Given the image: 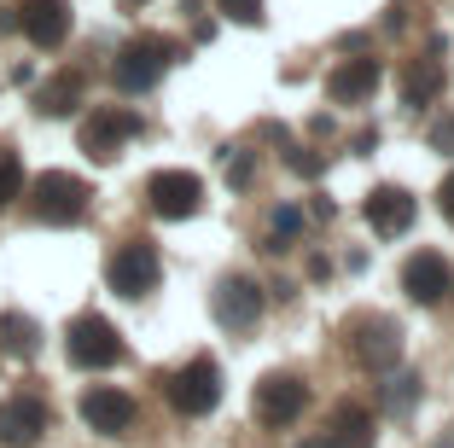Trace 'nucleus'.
Here are the masks:
<instances>
[{
  "label": "nucleus",
  "instance_id": "nucleus-1",
  "mask_svg": "<svg viewBox=\"0 0 454 448\" xmlns=\"http://www.w3.org/2000/svg\"><path fill=\"white\" fill-rule=\"evenodd\" d=\"M29 198H35V216L41 222H53V227H70L88 216V181L82 175H65V169H47L35 175V186H29Z\"/></svg>",
  "mask_w": 454,
  "mask_h": 448
},
{
  "label": "nucleus",
  "instance_id": "nucleus-2",
  "mask_svg": "<svg viewBox=\"0 0 454 448\" xmlns=\"http://www.w3.org/2000/svg\"><path fill=\"white\" fill-rule=\"evenodd\" d=\"M169 59H175V41H163V35H134L129 47L117 53L111 76H117L122 93H146L152 82L163 76V65H169Z\"/></svg>",
  "mask_w": 454,
  "mask_h": 448
},
{
  "label": "nucleus",
  "instance_id": "nucleus-3",
  "mask_svg": "<svg viewBox=\"0 0 454 448\" xmlns=\"http://www.w3.org/2000/svg\"><path fill=\"white\" fill-rule=\"evenodd\" d=\"M65 350H70L76 367H117L122 361V338L106 315H76L65 332Z\"/></svg>",
  "mask_w": 454,
  "mask_h": 448
},
{
  "label": "nucleus",
  "instance_id": "nucleus-4",
  "mask_svg": "<svg viewBox=\"0 0 454 448\" xmlns=\"http://www.w3.org/2000/svg\"><path fill=\"white\" fill-rule=\"evenodd\" d=\"M169 402H175V413H187V420L210 413L215 402H222V367H215L210 356H199L181 373H169Z\"/></svg>",
  "mask_w": 454,
  "mask_h": 448
},
{
  "label": "nucleus",
  "instance_id": "nucleus-5",
  "mask_svg": "<svg viewBox=\"0 0 454 448\" xmlns=\"http://www.w3.org/2000/svg\"><path fill=\"white\" fill-rule=\"evenodd\" d=\"M146 204H152V216H163V222H187V216H199V204H204V181L192 169H158L146 181Z\"/></svg>",
  "mask_w": 454,
  "mask_h": 448
},
{
  "label": "nucleus",
  "instance_id": "nucleus-6",
  "mask_svg": "<svg viewBox=\"0 0 454 448\" xmlns=\"http://www.w3.org/2000/svg\"><path fill=\"white\" fill-rule=\"evenodd\" d=\"M158 274H163V263H158V251H152L146 239H129L106 268V279H111L117 297H146V291L158 286Z\"/></svg>",
  "mask_w": 454,
  "mask_h": 448
},
{
  "label": "nucleus",
  "instance_id": "nucleus-7",
  "mask_svg": "<svg viewBox=\"0 0 454 448\" xmlns=\"http://www.w3.org/2000/svg\"><path fill=\"white\" fill-rule=\"evenodd\" d=\"M256 420L268 425V431H286V425L303 413V402H309V390H303V379H292V373H268L262 384H256Z\"/></svg>",
  "mask_w": 454,
  "mask_h": 448
},
{
  "label": "nucleus",
  "instance_id": "nucleus-8",
  "mask_svg": "<svg viewBox=\"0 0 454 448\" xmlns=\"http://www.w3.org/2000/svg\"><path fill=\"white\" fill-rule=\"evenodd\" d=\"M134 134H140V117L122 111V106H106V111H94V117L82 122V152H88V158H117Z\"/></svg>",
  "mask_w": 454,
  "mask_h": 448
},
{
  "label": "nucleus",
  "instance_id": "nucleus-9",
  "mask_svg": "<svg viewBox=\"0 0 454 448\" xmlns=\"http://www.w3.org/2000/svg\"><path fill=\"white\" fill-rule=\"evenodd\" d=\"M215 320H222L227 332H251L256 320H262V286L245 274H227L222 286H215Z\"/></svg>",
  "mask_w": 454,
  "mask_h": 448
},
{
  "label": "nucleus",
  "instance_id": "nucleus-10",
  "mask_svg": "<svg viewBox=\"0 0 454 448\" xmlns=\"http://www.w3.org/2000/svg\"><path fill=\"white\" fill-rule=\"evenodd\" d=\"M402 291L414 297V303H442L454 291V268L442 263L437 251H414L408 263H402Z\"/></svg>",
  "mask_w": 454,
  "mask_h": 448
},
{
  "label": "nucleus",
  "instance_id": "nucleus-11",
  "mask_svg": "<svg viewBox=\"0 0 454 448\" xmlns=\"http://www.w3.org/2000/svg\"><path fill=\"white\" fill-rule=\"evenodd\" d=\"M82 420L94 425L99 436H122L134 425V396L117 390V384H94V390L82 396Z\"/></svg>",
  "mask_w": 454,
  "mask_h": 448
},
{
  "label": "nucleus",
  "instance_id": "nucleus-12",
  "mask_svg": "<svg viewBox=\"0 0 454 448\" xmlns=\"http://www.w3.org/2000/svg\"><path fill=\"white\" fill-rule=\"evenodd\" d=\"M47 402L41 396H12V402H0V443L6 448H29L41 443V431H47Z\"/></svg>",
  "mask_w": 454,
  "mask_h": 448
},
{
  "label": "nucleus",
  "instance_id": "nucleus-13",
  "mask_svg": "<svg viewBox=\"0 0 454 448\" xmlns=\"http://www.w3.org/2000/svg\"><path fill=\"white\" fill-rule=\"evenodd\" d=\"M18 29L35 47H59L70 35V0H24L18 6Z\"/></svg>",
  "mask_w": 454,
  "mask_h": 448
},
{
  "label": "nucleus",
  "instance_id": "nucleus-14",
  "mask_svg": "<svg viewBox=\"0 0 454 448\" xmlns=\"http://www.w3.org/2000/svg\"><path fill=\"white\" fill-rule=\"evenodd\" d=\"M367 227H373L379 239H396L414 227V198L402 193V186H373L367 193Z\"/></svg>",
  "mask_w": 454,
  "mask_h": 448
},
{
  "label": "nucleus",
  "instance_id": "nucleus-15",
  "mask_svg": "<svg viewBox=\"0 0 454 448\" xmlns=\"http://www.w3.org/2000/svg\"><path fill=\"white\" fill-rule=\"evenodd\" d=\"M349 338H356V361L361 367H390V361L402 356V332L390 326V320H356L349 326Z\"/></svg>",
  "mask_w": 454,
  "mask_h": 448
},
{
  "label": "nucleus",
  "instance_id": "nucleus-16",
  "mask_svg": "<svg viewBox=\"0 0 454 448\" xmlns=\"http://www.w3.org/2000/svg\"><path fill=\"white\" fill-rule=\"evenodd\" d=\"M373 88H379L373 59H344V65L326 76V99H333V106H361V99H373Z\"/></svg>",
  "mask_w": 454,
  "mask_h": 448
},
{
  "label": "nucleus",
  "instance_id": "nucleus-17",
  "mask_svg": "<svg viewBox=\"0 0 454 448\" xmlns=\"http://www.w3.org/2000/svg\"><path fill=\"white\" fill-rule=\"evenodd\" d=\"M442 47H431L426 59H414V65H408V76H402V93H408V106H431V99H437L442 93Z\"/></svg>",
  "mask_w": 454,
  "mask_h": 448
},
{
  "label": "nucleus",
  "instance_id": "nucleus-18",
  "mask_svg": "<svg viewBox=\"0 0 454 448\" xmlns=\"http://www.w3.org/2000/svg\"><path fill=\"white\" fill-rule=\"evenodd\" d=\"M333 448H373V413L367 408H333V436H326Z\"/></svg>",
  "mask_w": 454,
  "mask_h": 448
},
{
  "label": "nucleus",
  "instance_id": "nucleus-19",
  "mask_svg": "<svg viewBox=\"0 0 454 448\" xmlns=\"http://www.w3.org/2000/svg\"><path fill=\"white\" fill-rule=\"evenodd\" d=\"M35 106H41V117H70V111L82 106V76H76V70H59V76L41 88Z\"/></svg>",
  "mask_w": 454,
  "mask_h": 448
},
{
  "label": "nucleus",
  "instance_id": "nucleus-20",
  "mask_svg": "<svg viewBox=\"0 0 454 448\" xmlns=\"http://www.w3.org/2000/svg\"><path fill=\"white\" fill-rule=\"evenodd\" d=\"M0 343L12 356H35V320L29 315H0Z\"/></svg>",
  "mask_w": 454,
  "mask_h": 448
},
{
  "label": "nucleus",
  "instance_id": "nucleus-21",
  "mask_svg": "<svg viewBox=\"0 0 454 448\" xmlns=\"http://www.w3.org/2000/svg\"><path fill=\"white\" fill-rule=\"evenodd\" d=\"M12 198H24V158L0 145V210H6Z\"/></svg>",
  "mask_w": 454,
  "mask_h": 448
},
{
  "label": "nucleus",
  "instance_id": "nucleus-22",
  "mask_svg": "<svg viewBox=\"0 0 454 448\" xmlns=\"http://www.w3.org/2000/svg\"><path fill=\"white\" fill-rule=\"evenodd\" d=\"M414 384H419L414 373H402V379H390V384H385V402H390L396 413H408V408H414V396H419Z\"/></svg>",
  "mask_w": 454,
  "mask_h": 448
},
{
  "label": "nucleus",
  "instance_id": "nucleus-23",
  "mask_svg": "<svg viewBox=\"0 0 454 448\" xmlns=\"http://www.w3.org/2000/svg\"><path fill=\"white\" fill-rule=\"evenodd\" d=\"M233 24H262V0H215Z\"/></svg>",
  "mask_w": 454,
  "mask_h": 448
},
{
  "label": "nucleus",
  "instance_id": "nucleus-24",
  "mask_svg": "<svg viewBox=\"0 0 454 448\" xmlns=\"http://www.w3.org/2000/svg\"><path fill=\"white\" fill-rule=\"evenodd\" d=\"M297 227H303V216H297V210H274V245H286Z\"/></svg>",
  "mask_w": 454,
  "mask_h": 448
},
{
  "label": "nucleus",
  "instance_id": "nucleus-25",
  "mask_svg": "<svg viewBox=\"0 0 454 448\" xmlns=\"http://www.w3.org/2000/svg\"><path fill=\"white\" fill-rule=\"evenodd\" d=\"M227 181H233V186H245V181H251V158H233V169H227Z\"/></svg>",
  "mask_w": 454,
  "mask_h": 448
},
{
  "label": "nucleus",
  "instance_id": "nucleus-26",
  "mask_svg": "<svg viewBox=\"0 0 454 448\" xmlns=\"http://www.w3.org/2000/svg\"><path fill=\"white\" fill-rule=\"evenodd\" d=\"M437 204H442V216H449V222H454V175H449V181H442V193H437Z\"/></svg>",
  "mask_w": 454,
  "mask_h": 448
},
{
  "label": "nucleus",
  "instance_id": "nucleus-27",
  "mask_svg": "<svg viewBox=\"0 0 454 448\" xmlns=\"http://www.w3.org/2000/svg\"><path fill=\"white\" fill-rule=\"evenodd\" d=\"M431 145H454V117H449V122H437V129H431Z\"/></svg>",
  "mask_w": 454,
  "mask_h": 448
},
{
  "label": "nucleus",
  "instance_id": "nucleus-28",
  "mask_svg": "<svg viewBox=\"0 0 454 448\" xmlns=\"http://www.w3.org/2000/svg\"><path fill=\"white\" fill-rule=\"evenodd\" d=\"M297 448H333V443H326V436H309V443H297Z\"/></svg>",
  "mask_w": 454,
  "mask_h": 448
},
{
  "label": "nucleus",
  "instance_id": "nucleus-29",
  "mask_svg": "<svg viewBox=\"0 0 454 448\" xmlns=\"http://www.w3.org/2000/svg\"><path fill=\"white\" fill-rule=\"evenodd\" d=\"M134 6H140V0H134Z\"/></svg>",
  "mask_w": 454,
  "mask_h": 448
}]
</instances>
